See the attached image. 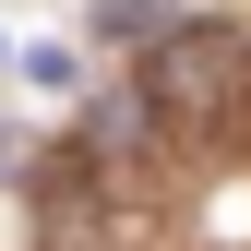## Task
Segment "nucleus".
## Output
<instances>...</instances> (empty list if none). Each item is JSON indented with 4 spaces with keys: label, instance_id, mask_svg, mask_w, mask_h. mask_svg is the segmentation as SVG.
<instances>
[{
    "label": "nucleus",
    "instance_id": "1",
    "mask_svg": "<svg viewBox=\"0 0 251 251\" xmlns=\"http://www.w3.org/2000/svg\"><path fill=\"white\" fill-rule=\"evenodd\" d=\"M251 96V48L227 36V24H179V36H155L144 60V108H179V120H215Z\"/></svg>",
    "mask_w": 251,
    "mask_h": 251
},
{
    "label": "nucleus",
    "instance_id": "2",
    "mask_svg": "<svg viewBox=\"0 0 251 251\" xmlns=\"http://www.w3.org/2000/svg\"><path fill=\"white\" fill-rule=\"evenodd\" d=\"M84 132H96V155H132V144H144V96H96Z\"/></svg>",
    "mask_w": 251,
    "mask_h": 251
},
{
    "label": "nucleus",
    "instance_id": "3",
    "mask_svg": "<svg viewBox=\"0 0 251 251\" xmlns=\"http://www.w3.org/2000/svg\"><path fill=\"white\" fill-rule=\"evenodd\" d=\"M96 24H108V36H168V0H108Z\"/></svg>",
    "mask_w": 251,
    "mask_h": 251
}]
</instances>
